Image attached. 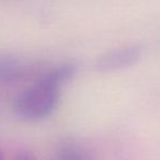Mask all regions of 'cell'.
Segmentation results:
<instances>
[{"label": "cell", "instance_id": "obj_5", "mask_svg": "<svg viewBox=\"0 0 160 160\" xmlns=\"http://www.w3.org/2000/svg\"><path fill=\"white\" fill-rule=\"evenodd\" d=\"M9 160H36L35 156L30 151L20 150L9 158Z\"/></svg>", "mask_w": 160, "mask_h": 160}, {"label": "cell", "instance_id": "obj_6", "mask_svg": "<svg viewBox=\"0 0 160 160\" xmlns=\"http://www.w3.org/2000/svg\"><path fill=\"white\" fill-rule=\"evenodd\" d=\"M0 160H9V158L6 157V155L3 153L2 150H0Z\"/></svg>", "mask_w": 160, "mask_h": 160}, {"label": "cell", "instance_id": "obj_4", "mask_svg": "<svg viewBox=\"0 0 160 160\" xmlns=\"http://www.w3.org/2000/svg\"><path fill=\"white\" fill-rule=\"evenodd\" d=\"M23 67L17 59L9 57H0V81H9L20 77Z\"/></svg>", "mask_w": 160, "mask_h": 160}, {"label": "cell", "instance_id": "obj_3", "mask_svg": "<svg viewBox=\"0 0 160 160\" xmlns=\"http://www.w3.org/2000/svg\"><path fill=\"white\" fill-rule=\"evenodd\" d=\"M53 160H94L87 148L73 142L62 144L56 150Z\"/></svg>", "mask_w": 160, "mask_h": 160}, {"label": "cell", "instance_id": "obj_1", "mask_svg": "<svg viewBox=\"0 0 160 160\" xmlns=\"http://www.w3.org/2000/svg\"><path fill=\"white\" fill-rule=\"evenodd\" d=\"M76 70V65L66 62L45 72L16 99L13 103L16 114L29 122L48 118L57 108L62 86L75 76Z\"/></svg>", "mask_w": 160, "mask_h": 160}, {"label": "cell", "instance_id": "obj_2", "mask_svg": "<svg viewBox=\"0 0 160 160\" xmlns=\"http://www.w3.org/2000/svg\"><path fill=\"white\" fill-rule=\"evenodd\" d=\"M142 56V47L139 44L122 45L101 54L97 58L94 66L100 72H114L134 66Z\"/></svg>", "mask_w": 160, "mask_h": 160}]
</instances>
